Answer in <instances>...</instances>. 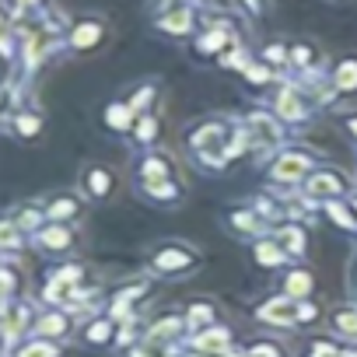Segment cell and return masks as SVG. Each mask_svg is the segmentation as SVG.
I'll list each match as a JSON object with an SVG mask.
<instances>
[{"mask_svg":"<svg viewBox=\"0 0 357 357\" xmlns=\"http://www.w3.org/2000/svg\"><path fill=\"white\" fill-rule=\"evenodd\" d=\"M225 39H228L225 32H211L207 39H200V50H218V46H225Z\"/></svg>","mask_w":357,"mask_h":357,"instance_id":"cell-19","label":"cell"},{"mask_svg":"<svg viewBox=\"0 0 357 357\" xmlns=\"http://www.w3.org/2000/svg\"><path fill=\"white\" fill-rule=\"evenodd\" d=\"M161 29L172 32V36H186L193 29V11L190 8H175V11H165L161 18Z\"/></svg>","mask_w":357,"mask_h":357,"instance_id":"cell-1","label":"cell"},{"mask_svg":"<svg viewBox=\"0 0 357 357\" xmlns=\"http://www.w3.org/2000/svg\"><path fill=\"white\" fill-rule=\"evenodd\" d=\"M301 172H305V158H298V154H287V158L277 161V175L280 178H298Z\"/></svg>","mask_w":357,"mask_h":357,"instance_id":"cell-4","label":"cell"},{"mask_svg":"<svg viewBox=\"0 0 357 357\" xmlns=\"http://www.w3.org/2000/svg\"><path fill=\"white\" fill-rule=\"evenodd\" d=\"M197 347H207V350H225L228 347V333L225 329H211L197 340Z\"/></svg>","mask_w":357,"mask_h":357,"instance_id":"cell-7","label":"cell"},{"mask_svg":"<svg viewBox=\"0 0 357 357\" xmlns=\"http://www.w3.org/2000/svg\"><path fill=\"white\" fill-rule=\"evenodd\" d=\"M350 130H354V133H357V119H354V123H350Z\"/></svg>","mask_w":357,"mask_h":357,"instance_id":"cell-27","label":"cell"},{"mask_svg":"<svg viewBox=\"0 0 357 357\" xmlns=\"http://www.w3.org/2000/svg\"><path fill=\"white\" fill-rule=\"evenodd\" d=\"M252 130L259 133V140H263V144H273V140H277V126H273L270 119H263V116H256V119H252Z\"/></svg>","mask_w":357,"mask_h":357,"instance_id":"cell-11","label":"cell"},{"mask_svg":"<svg viewBox=\"0 0 357 357\" xmlns=\"http://www.w3.org/2000/svg\"><path fill=\"white\" fill-rule=\"evenodd\" d=\"M63 326H67V322H63L60 315H50V319L39 322V333H63Z\"/></svg>","mask_w":357,"mask_h":357,"instance_id":"cell-16","label":"cell"},{"mask_svg":"<svg viewBox=\"0 0 357 357\" xmlns=\"http://www.w3.org/2000/svg\"><path fill=\"white\" fill-rule=\"evenodd\" d=\"M277 105H280V112H284L287 119H298V116H301V105H298L294 91H284V95L277 98Z\"/></svg>","mask_w":357,"mask_h":357,"instance_id":"cell-10","label":"cell"},{"mask_svg":"<svg viewBox=\"0 0 357 357\" xmlns=\"http://www.w3.org/2000/svg\"><path fill=\"white\" fill-rule=\"evenodd\" d=\"M336 326L347 329V333H357V312H343V315H336Z\"/></svg>","mask_w":357,"mask_h":357,"instance_id":"cell-18","label":"cell"},{"mask_svg":"<svg viewBox=\"0 0 357 357\" xmlns=\"http://www.w3.org/2000/svg\"><path fill=\"white\" fill-rule=\"evenodd\" d=\"M336 88H343V91L357 88V60H343L336 67Z\"/></svg>","mask_w":357,"mask_h":357,"instance_id":"cell-3","label":"cell"},{"mask_svg":"<svg viewBox=\"0 0 357 357\" xmlns=\"http://www.w3.org/2000/svg\"><path fill=\"white\" fill-rule=\"evenodd\" d=\"M340 190V178L336 175H315L312 183H308V193L319 197V193H336Z\"/></svg>","mask_w":357,"mask_h":357,"instance_id":"cell-6","label":"cell"},{"mask_svg":"<svg viewBox=\"0 0 357 357\" xmlns=\"http://www.w3.org/2000/svg\"><path fill=\"white\" fill-rule=\"evenodd\" d=\"M109 336V322H95L91 329H88V340H95V343H102Z\"/></svg>","mask_w":357,"mask_h":357,"instance_id":"cell-20","label":"cell"},{"mask_svg":"<svg viewBox=\"0 0 357 357\" xmlns=\"http://www.w3.org/2000/svg\"><path fill=\"white\" fill-rule=\"evenodd\" d=\"M109 123H112V126H126V123H130V109L112 105V109H109Z\"/></svg>","mask_w":357,"mask_h":357,"instance_id":"cell-17","label":"cell"},{"mask_svg":"<svg viewBox=\"0 0 357 357\" xmlns=\"http://www.w3.org/2000/svg\"><path fill=\"white\" fill-rule=\"evenodd\" d=\"M43 242H46V245H67L70 235H67L63 228H53V231H43Z\"/></svg>","mask_w":357,"mask_h":357,"instance_id":"cell-14","label":"cell"},{"mask_svg":"<svg viewBox=\"0 0 357 357\" xmlns=\"http://www.w3.org/2000/svg\"><path fill=\"white\" fill-rule=\"evenodd\" d=\"M291 56H294V63H312V50L308 46H298Z\"/></svg>","mask_w":357,"mask_h":357,"instance_id":"cell-22","label":"cell"},{"mask_svg":"<svg viewBox=\"0 0 357 357\" xmlns=\"http://www.w3.org/2000/svg\"><path fill=\"white\" fill-rule=\"evenodd\" d=\"M259 315H263L266 322H291V319H294V312H291L287 301H270V305H263Z\"/></svg>","mask_w":357,"mask_h":357,"instance_id":"cell-2","label":"cell"},{"mask_svg":"<svg viewBox=\"0 0 357 357\" xmlns=\"http://www.w3.org/2000/svg\"><path fill=\"white\" fill-rule=\"evenodd\" d=\"M22 357H56V347H50V343H32V347L22 350Z\"/></svg>","mask_w":357,"mask_h":357,"instance_id":"cell-12","label":"cell"},{"mask_svg":"<svg viewBox=\"0 0 357 357\" xmlns=\"http://www.w3.org/2000/svg\"><path fill=\"white\" fill-rule=\"evenodd\" d=\"M18 126H22V133H36V130H39V123H36V119H22Z\"/></svg>","mask_w":357,"mask_h":357,"instance_id":"cell-24","label":"cell"},{"mask_svg":"<svg viewBox=\"0 0 357 357\" xmlns=\"http://www.w3.org/2000/svg\"><path fill=\"white\" fill-rule=\"evenodd\" d=\"M259 259H263L266 266H273V263H280L284 256H280V249H277V245H259Z\"/></svg>","mask_w":357,"mask_h":357,"instance_id":"cell-15","label":"cell"},{"mask_svg":"<svg viewBox=\"0 0 357 357\" xmlns=\"http://www.w3.org/2000/svg\"><path fill=\"white\" fill-rule=\"evenodd\" d=\"M15 242H18V235L8 225H0V245H15Z\"/></svg>","mask_w":357,"mask_h":357,"instance_id":"cell-21","label":"cell"},{"mask_svg":"<svg viewBox=\"0 0 357 357\" xmlns=\"http://www.w3.org/2000/svg\"><path fill=\"white\" fill-rule=\"evenodd\" d=\"M98 36H102V25L84 22V25H77V32H74V46H91V43H98Z\"/></svg>","mask_w":357,"mask_h":357,"instance_id":"cell-5","label":"cell"},{"mask_svg":"<svg viewBox=\"0 0 357 357\" xmlns=\"http://www.w3.org/2000/svg\"><path fill=\"white\" fill-rule=\"evenodd\" d=\"M266 60L280 63V60H284V50H280V46H270V50H266Z\"/></svg>","mask_w":357,"mask_h":357,"instance_id":"cell-23","label":"cell"},{"mask_svg":"<svg viewBox=\"0 0 357 357\" xmlns=\"http://www.w3.org/2000/svg\"><path fill=\"white\" fill-rule=\"evenodd\" d=\"M88 186H91V193H105V190H109V175H105L102 168H95L91 178H88Z\"/></svg>","mask_w":357,"mask_h":357,"instance_id":"cell-13","label":"cell"},{"mask_svg":"<svg viewBox=\"0 0 357 357\" xmlns=\"http://www.w3.org/2000/svg\"><path fill=\"white\" fill-rule=\"evenodd\" d=\"M308 291H312V277H308V273H291V277H287V294L301 298V294H308Z\"/></svg>","mask_w":357,"mask_h":357,"instance_id":"cell-9","label":"cell"},{"mask_svg":"<svg viewBox=\"0 0 357 357\" xmlns=\"http://www.w3.org/2000/svg\"><path fill=\"white\" fill-rule=\"evenodd\" d=\"M18 4H39V0H18Z\"/></svg>","mask_w":357,"mask_h":357,"instance_id":"cell-26","label":"cell"},{"mask_svg":"<svg viewBox=\"0 0 357 357\" xmlns=\"http://www.w3.org/2000/svg\"><path fill=\"white\" fill-rule=\"evenodd\" d=\"M178 266H190V256L186 252H161L158 256V270H178Z\"/></svg>","mask_w":357,"mask_h":357,"instance_id":"cell-8","label":"cell"},{"mask_svg":"<svg viewBox=\"0 0 357 357\" xmlns=\"http://www.w3.org/2000/svg\"><path fill=\"white\" fill-rule=\"evenodd\" d=\"M53 214H56V218H63V214H74V204H56V207H53Z\"/></svg>","mask_w":357,"mask_h":357,"instance_id":"cell-25","label":"cell"}]
</instances>
